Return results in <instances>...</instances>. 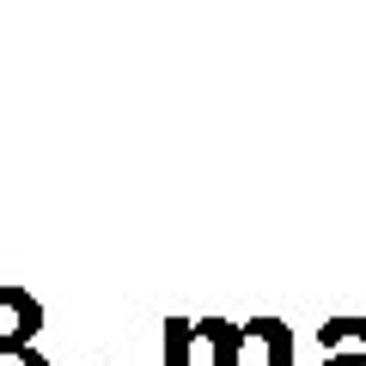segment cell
<instances>
[{"label":"cell","instance_id":"cell-1","mask_svg":"<svg viewBox=\"0 0 366 366\" xmlns=\"http://www.w3.org/2000/svg\"><path fill=\"white\" fill-rule=\"evenodd\" d=\"M37 330H43V305L25 287L0 281V354L6 348H37Z\"/></svg>","mask_w":366,"mask_h":366},{"label":"cell","instance_id":"cell-2","mask_svg":"<svg viewBox=\"0 0 366 366\" xmlns=\"http://www.w3.org/2000/svg\"><path fill=\"white\" fill-rule=\"evenodd\" d=\"M317 348H330L317 366H366V317L342 312L317 324Z\"/></svg>","mask_w":366,"mask_h":366},{"label":"cell","instance_id":"cell-3","mask_svg":"<svg viewBox=\"0 0 366 366\" xmlns=\"http://www.w3.org/2000/svg\"><path fill=\"white\" fill-rule=\"evenodd\" d=\"M196 336H202V348H208L214 366H238V360H244V348H250L244 324H226V317H202Z\"/></svg>","mask_w":366,"mask_h":366},{"label":"cell","instance_id":"cell-4","mask_svg":"<svg viewBox=\"0 0 366 366\" xmlns=\"http://www.w3.org/2000/svg\"><path fill=\"white\" fill-rule=\"evenodd\" d=\"M244 336L262 348V366H293V330L281 317H250Z\"/></svg>","mask_w":366,"mask_h":366},{"label":"cell","instance_id":"cell-5","mask_svg":"<svg viewBox=\"0 0 366 366\" xmlns=\"http://www.w3.org/2000/svg\"><path fill=\"white\" fill-rule=\"evenodd\" d=\"M196 348H202L196 324L189 317H165V366H196Z\"/></svg>","mask_w":366,"mask_h":366},{"label":"cell","instance_id":"cell-6","mask_svg":"<svg viewBox=\"0 0 366 366\" xmlns=\"http://www.w3.org/2000/svg\"><path fill=\"white\" fill-rule=\"evenodd\" d=\"M0 366H49V360H43L37 348H6V354H0Z\"/></svg>","mask_w":366,"mask_h":366}]
</instances>
